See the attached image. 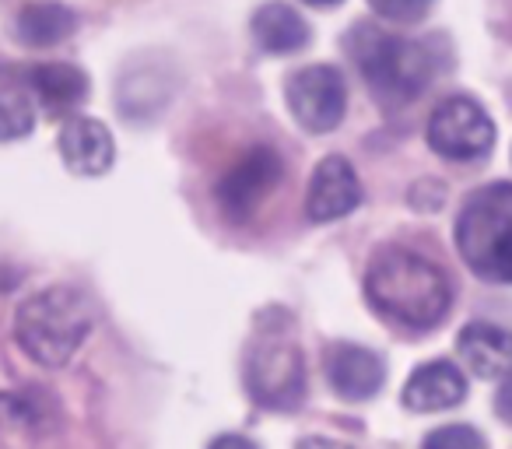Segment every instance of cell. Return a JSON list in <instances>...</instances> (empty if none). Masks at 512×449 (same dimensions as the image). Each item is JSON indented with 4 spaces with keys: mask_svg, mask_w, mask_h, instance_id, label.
I'll return each instance as SVG.
<instances>
[{
    "mask_svg": "<svg viewBox=\"0 0 512 449\" xmlns=\"http://www.w3.org/2000/svg\"><path fill=\"white\" fill-rule=\"evenodd\" d=\"M365 295L383 320L404 330H432L453 306V285L439 264L411 250H386L365 271Z\"/></svg>",
    "mask_w": 512,
    "mask_h": 449,
    "instance_id": "1",
    "label": "cell"
},
{
    "mask_svg": "<svg viewBox=\"0 0 512 449\" xmlns=\"http://www.w3.org/2000/svg\"><path fill=\"white\" fill-rule=\"evenodd\" d=\"M344 50L355 60L362 78L369 81L376 99L386 106L418 99L435 78V57L425 43L390 36L376 25H355L344 39Z\"/></svg>",
    "mask_w": 512,
    "mask_h": 449,
    "instance_id": "2",
    "label": "cell"
},
{
    "mask_svg": "<svg viewBox=\"0 0 512 449\" xmlns=\"http://www.w3.org/2000/svg\"><path fill=\"white\" fill-rule=\"evenodd\" d=\"M92 330V306L71 285H53L18 306L15 337L32 362L64 369Z\"/></svg>",
    "mask_w": 512,
    "mask_h": 449,
    "instance_id": "3",
    "label": "cell"
},
{
    "mask_svg": "<svg viewBox=\"0 0 512 449\" xmlns=\"http://www.w3.org/2000/svg\"><path fill=\"white\" fill-rule=\"evenodd\" d=\"M242 379L256 404L271 411H295L306 397V365H302L299 337L285 313H264L256 320V334L246 348Z\"/></svg>",
    "mask_w": 512,
    "mask_h": 449,
    "instance_id": "4",
    "label": "cell"
},
{
    "mask_svg": "<svg viewBox=\"0 0 512 449\" xmlns=\"http://www.w3.org/2000/svg\"><path fill=\"white\" fill-rule=\"evenodd\" d=\"M456 250L477 278L512 285V183L470 193L456 218Z\"/></svg>",
    "mask_w": 512,
    "mask_h": 449,
    "instance_id": "5",
    "label": "cell"
},
{
    "mask_svg": "<svg viewBox=\"0 0 512 449\" xmlns=\"http://www.w3.org/2000/svg\"><path fill=\"white\" fill-rule=\"evenodd\" d=\"M428 148L446 162H477L495 148V123L467 95L442 99L428 120Z\"/></svg>",
    "mask_w": 512,
    "mask_h": 449,
    "instance_id": "6",
    "label": "cell"
},
{
    "mask_svg": "<svg viewBox=\"0 0 512 449\" xmlns=\"http://www.w3.org/2000/svg\"><path fill=\"white\" fill-rule=\"evenodd\" d=\"M285 99L302 130H309V134H330L344 120L348 85H344V74L337 67L313 64L288 78Z\"/></svg>",
    "mask_w": 512,
    "mask_h": 449,
    "instance_id": "7",
    "label": "cell"
},
{
    "mask_svg": "<svg viewBox=\"0 0 512 449\" xmlns=\"http://www.w3.org/2000/svg\"><path fill=\"white\" fill-rule=\"evenodd\" d=\"M285 165H281L278 151L271 148H253L218 179V204L232 221H249L253 211L278 190Z\"/></svg>",
    "mask_w": 512,
    "mask_h": 449,
    "instance_id": "8",
    "label": "cell"
},
{
    "mask_svg": "<svg viewBox=\"0 0 512 449\" xmlns=\"http://www.w3.org/2000/svg\"><path fill=\"white\" fill-rule=\"evenodd\" d=\"M362 204V183H358V172L351 169L348 158L327 155L316 165L313 179H309L306 190V214L309 221L323 225V221H337L344 214H351Z\"/></svg>",
    "mask_w": 512,
    "mask_h": 449,
    "instance_id": "9",
    "label": "cell"
},
{
    "mask_svg": "<svg viewBox=\"0 0 512 449\" xmlns=\"http://www.w3.org/2000/svg\"><path fill=\"white\" fill-rule=\"evenodd\" d=\"M60 158L78 176H106L116 162V144L106 123L92 116H71L57 137Z\"/></svg>",
    "mask_w": 512,
    "mask_h": 449,
    "instance_id": "10",
    "label": "cell"
},
{
    "mask_svg": "<svg viewBox=\"0 0 512 449\" xmlns=\"http://www.w3.org/2000/svg\"><path fill=\"white\" fill-rule=\"evenodd\" d=\"M327 379L337 397L344 400H369L383 390V358L358 344H334L327 355Z\"/></svg>",
    "mask_w": 512,
    "mask_h": 449,
    "instance_id": "11",
    "label": "cell"
},
{
    "mask_svg": "<svg viewBox=\"0 0 512 449\" xmlns=\"http://www.w3.org/2000/svg\"><path fill=\"white\" fill-rule=\"evenodd\" d=\"M463 397H467V376L460 365L442 362V358L418 365L404 383V404L418 414L449 411V407L463 404Z\"/></svg>",
    "mask_w": 512,
    "mask_h": 449,
    "instance_id": "12",
    "label": "cell"
},
{
    "mask_svg": "<svg viewBox=\"0 0 512 449\" xmlns=\"http://www.w3.org/2000/svg\"><path fill=\"white\" fill-rule=\"evenodd\" d=\"M460 365L477 379H505L512 372V334L488 320H474L460 330Z\"/></svg>",
    "mask_w": 512,
    "mask_h": 449,
    "instance_id": "13",
    "label": "cell"
},
{
    "mask_svg": "<svg viewBox=\"0 0 512 449\" xmlns=\"http://www.w3.org/2000/svg\"><path fill=\"white\" fill-rule=\"evenodd\" d=\"M253 39L264 53H299L309 46L313 32L292 4L271 0L253 15Z\"/></svg>",
    "mask_w": 512,
    "mask_h": 449,
    "instance_id": "14",
    "label": "cell"
},
{
    "mask_svg": "<svg viewBox=\"0 0 512 449\" xmlns=\"http://www.w3.org/2000/svg\"><path fill=\"white\" fill-rule=\"evenodd\" d=\"M74 25H78L74 11L57 0H36V4H25L18 11V39L25 46H36V50L64 43L74 32Z\"/></svg>",
    "mask_w": 512,
    "mask_h": 449,
    "instance_id": "15",
    "label": "cell"
},
{
    "mask_svg": "<svg viewBox=\"0 0 512 449\" xmlns=\"http://www.w3.org/2000/svg\"><path fill=\"white\" fill-rule=\"evenodd\" d=\"M29 81L32 92L39 95V102L46 109H53V113H71V109H78L88 99L85 71H78L71 64H43L29 74Z\"/></svg>",
    "mask_w": 512,
    "mask_h": 449,
    "instance_id": "16",
    "label": "cell"
},
{
    "mask_svg": "<svg viewBox=\"0 0 512 449\" xmlns=\"http://www.w3.org/2000/svg\"><path fill=\"white\" fill-rule=\"evenodd\" d=\"M36 130V106L18 88H0V141H22Z\"/></svg>",
    "mask_w": 512,
    "mask_h": 449,
    "instance_id": "17",
    "label": "cell"
},
{
    "mask_svg": "<svg viewBox=\"0 0 512 449\" xmlns=\"http://www.w3.org/2000/svg\"><path fill=\"white\" fill-rule=\"evenodd\" d=\"M369 8L376 11L383 22L393 25H418L432 15L435 0H369Z\"/></svg>",
    "mask_w": 512,
    "mask_h": 449,
    "instance_id": "18",
    "label": "cell"
},
{
    "mask_svg": "<svg viewBox=\"0 0 512 449\" xmlns=\"http://www.w3.org/2000/svg\"><path fill=\"white\" fill-rule=\"evenodd\" d=\"M421 449H488V442L470 425H442L425 435Z\"/></svg>",
    "mask_w": 512,
    "mask_h": 449,
    "instance_id": "19",
    "label": "cell"
},
{
    "mask_svg": "<svg viewBox=\"0 0 512 449\" xmlns=\"http://www.w3.org/2000/svg\"><path fill=\"white\" fill-rule=\"evenodd\" d=\"M495 411H498V418L512 421V372L502 379V386H498V393H495Z\"/></svg>",
    "mask_w": 512,
    "mask_h": 449,
    "instance_id": "20",
    "label": "cell"
},
{
    "mask_svg": "<svg viewBox=\"0 0 512 449\" xmlns=\"http://www.w3.org/2000/svg\"><path fill=\"white\" fill-rule=\"evenodd\" d=\"M207 449H260V446L253 439H246V435H218Z\"/></svg>",
    "mask_w": 512,
    "mask_h": 449,
    "instance_id": "21",
    "label": "cell"
},
{
    "mask_svg": "<svg viewBox=\"0 0 512 449\" xmlns=\"http://www.w3.org/2000/svg\"><path fill=\"white\" fill-rule=\"evenodd\" d=\"M299 449H344V446H337V442H327V439H302Z\"/></svg>",
    "mask_w": 512,
    "mask_h": 449,
    "instance_id": "22",
    "label": "cell"
},
{
    "mask_svg": "<svg viewBox=\"0 0 512 449\" xmlns=\"http://www.w3.org/2000/svg\"><path fill=\"white\" fill-rule=\"evenodd\" d=\"M306 4H313V8H337L344 0H306Z\"/></svg>",
    "mask_w": 512,
    "mask_h": 449,
    "instance_id": "23",
    "label": "cell"
}]
</instances>
